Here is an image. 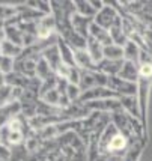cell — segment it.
I'll list each match as a JSON object with an SVG mask.
<instances>
[{"label": "cell", "mask_w": 152, "mask_h": 161, "mask_svg": "<svg viewBox=\"0 0 152 161\" xmlns=\"http://www.w3.org/2000/svg\"><path fill=\"white\" fill-rule=\"evenodd\" d=\"M119 99V97L116 92L110 91L109 87H93V89H89L82 93L80 99L77 101L76 104H86V103H90V101H99V99Z\"/></svg>", "instance_id": "cell-2"}, {"label": "cell", "mask_w": 152, "mask_h": 161, "mask_svg": "<svg viewBox=\"0 0 152 161\" xmlns=\"http://www.w3.org/2000/svg\"><path fill=\"white\" fill-rule=\"evenodd\" d=\"M104 59H109V60H125L124 47H119V45H115V44L104 47Z\"/></svg>", "instance_id": "cell-21"}, {"label": "cell", "mask_w": 152, "mask_h": 161, "mask_svg": "<svg viewBox=\"0 0 152 161\" xmlns=\"http://www.w3.org/2000/svg\"><path fill=\"white\" fill-rule=\"evenodd\" d=\"M23 47L20 45H15L12 42H9L8 39L0 44V54H3V56H8V57H12V59H17V57L20 56L21 53H23Z\"/></svg>", "instance_id": "cell-18"}, {"label": "cell", "mask_w": 152, "mask_h": 161, "mask_svg": "<svg viewBox=\"0 0 152 161\" xmlns=\"http://www.w3.org/2000/svg\"><path fill=\"white\" fill-rule=\"evenodd\" d=\"M76 6V14L87 17V18H95L97 17V11L93 9V6L90 5V2H84V0H76L74 2Z\"/></svg>", "instance_id": "cell-19"}, {"label": "cell", "mask_w": 152, "mask_h": 161, "mask_svg": "<svg viewBox=\"0 0 152 161\" xmlns=\"http://www.w3.org/2000/svg\"><path fill=\"white\" fill-rule=\"evenodd\" d=\"M74 59H76V65L78 69L98 71V65L92 60V57L89 56L86 50H74Z\"/></svg>", "instance_id": "cell-7"}, {"label": "cell", "mask_w": 152, "mask_h": 161, "mask_svg": "<svg viewBox=\"0 0 152 161\" xmlns=\"http://www.w3.org/2000/svg\"><path fill=\"white\" fill-rule=\"evenodd\" d=\"M107 87L110 91L116 92L119 97H136L137 95V83H130L127 80L116 77H109Z\"/></svg>", "instance_id": "cell-3"}, {"label": "cell", "mask_w": 152, "mask_h": 161, "mask_svg": "<svg viewBox=\"0 0 152 161\" xmlns=\"http://www.w3.org/2000/svg\"><path fill=\"white\" fill-rule=\"evenodd\" d=\"M51 75H54V72L51 69V66L48 65V62L44 59V57H39L36 60V77L39 78L41 81L50 78Z\"/></svg>", "instance_id": "cell-20"}, {"label": "cell", "mask_w": 152, "mask_h": 161, "mask_svg": "<svg viewBox=\"0 0 152 161\" xmlns=\"http://www.w3.org/2000/svg\"><path fill=\"white\" fill-rule=\"evenodd\" d=\"M95 161H121V158H116V157H107V155H99Z\"/></svg>", "instance_id": "cell-28"}, {"label": "cell", "mask_w": 152, "mask_h": 161, "mask_svg": "<svg viewBox=\"0 0 152 161\" xmlns=\"http://www.w3.org/2000/svg\"><path fill=\"white\" fill-rule=\"evenodd\" d=\"M125 60H109V59H103L101 62L98 63V71L103 72L109 77H116L119 75V72L124 66Z\"/></svg>", "instance_id": "cell-8"}, {"label": "cell", "mask_w": 152, "mask_h": 161, "mask_svg": "<svg viewBox=\"0 0 152 161\" xmlns=\"http://www.w3.org/2000/svg\"><path fill=\"white\" fill-rule=\"evenodd\" d=\"M119 101H121L122 108H124L130 116L142 120V113H140V104H138L137 95H136V97H121Z\"/></svg>", "instance_id": "cell-9"}, {"label": "cell", "mask_w": 152, "mask_h": 161, "mask_svg": "<svg viewBox=\"0 0 152 161\" xmlns=\"http://www.w3.org/2000/svg\"><path fill=\"white\" fill-rule=\"evenodd\" d=\"M86 51L89 53V56L92 57V60L97 63V65L104 59V45H101L92 36H89L86 39Z\"/></svg>", "instance_id": "cell-13"}, {"label": "cell", "mask_w": 152, "mask_h": 161, "mask_svg": "<svg viewBox=\"0 0 152 161\" xmlns=\"http://www.w3.org/2000/svg\"><path fill=\"white\" fill-rule=\"evenodd\" d=\"M89 36L95 38L101 45H104V47H107V45H111V44H113L111 36H110V32H109V30H105V29H103L101 26H98L95 21L90 24V27H89Z\"/></svg>", "instance_id": "cell-11"}, {"label": "cell", "mask_w": 152, "mask_h": 161, "mask_svg": "<svg viewBox=\"0 0 152 161\" xmlns=\"http://www.w3.org/2000/svg\"><path fill=\"white\" fill-rule=\"evenodd\" d=\"M14 66H15V59L0 54V71H2L5 75L14 72Z\"/></svg>", "instance_id": "cell-23"}, {"label": "cell", "mask_w": 152, "mask_h": 161, "mask_svg": "<svg viewBox=\"0 0 152 161\" xmlns=\"http://www.w3.org/2000/svg\"><path fill=\"white\" fill-rule=\"evenodd\" d=\"M0 140H2V128H0Z\"/></svg>", "instance_id": "cell-31"}, {"label": "cell", "mask_w": 152, "mask_h": 161, "mask_svg": "<svg viewBox=\"0 0 152 161\" xmlns=\"http://www.w3.org/2000/svg\"><path fill=\"white\" fill-rule=\"evenodd\" d=\"M71 23H72L74 32L77 35H80L84 39L89 38V27L90 24L93 23V18H87V17H83V15L74 14L72 18H71Z\"/></svg>", "instance_id": "cell-6"}, {"label": "cell", "mask_w": 152, "mask_h": 161, "mask_svg": "<svg viewBox=\"0 0 152 161\" xmlns=\"http://www.w3.org/2000/svg\"><path fill=\"white\" fill-rule=\"evenodd\" d=\"M5 84H6V75L0 71V87H2V86H5Z\"/></svg>", "instance_id": "cell-29"}, {"label": "cell", "mask_w": 152, "mask_h": 161, "mask_svg": "<svg viewBox=\"0 0 152 161\" xmlns=\"http://www.w3.org/2000/svg\"><path fill=\"white\" fill-rule=\"evenodd\" d=\"M109 84V75H105L99 71H84L80 69V83L78 87L82 93L93 87H107Z\"/></svg>", "instance_id": "cell-1"}, {"label": "cell", "mask_w": 152, "mask_h": 161, "mask_svg": "<svg viewBox=\"0 0 152 161\" xmlns=\"http://www.w3.org/2000/svg\"><path fill=\"white\" fill-rule=\"evenodd\" d=\"M20 113H21L20 101L18 103H9V104L0 107V128L9 125Z\"/></svg>", "instance_id": "cell-5"}, {"label": "cell", "mask_w": 152, "mask_h": 161, "mask_svg": "<svg viewBox=\"0 0 152 161\" xmlns=\"http://www.w3.org/2000/svg\"><path fill=\"white\" fill-rule=\"evenodd\" d=\"M0 27H3V23H2V21H0Z\"/></svg>", "instance_id": "cell-32"}, {"label": "cell", "mask_w": 152, "mask_h": 161, "mask_svg": "<svg viewBox=\"0 0 152 161\" xmlns=\"http://www.w3.org/2000/svg\"><path fill=\"white\" fill-rule=\"evenodd\" d=\"M14 17H17V9L14 5H0V21L3 24Z\"/></svg>", "instance_id": "cell-22"}, {"label": "cell", "mask_w": 152, "mask_h": 161, "mask_svg": "<svg viewBox=\"0 0 152 161\" xmlns=\"http://www.w3.org/2000/svg\"><path fill=\"white\" fill-rule=\"evenodd\" d=\"M3 29H5V35H6L8 41L24 48V42H23V36L24 35L18 29V26H3Z\"/></svg>", "instance_id": "cell-17"}, {"label": "cell", "mask_w": 152, "mask_h": 161, "mask_svg": "<svg viewBox=\"0 0 152 161\" xmlns=\"http://www.w3.org/2000/svg\"><path fill=\"white\" fill-rule=\"evenodd\" d=\"M11 158H12V149L0 143V161H9Z\"/></svg>", "instance_id": "cell-27"}, {"label": "cell", "mask_w": 152, "mask_h": 161, "mask_svg": "<svg viewBox=\"0 0 152 161\" xmlns=\"http://www.w3.org/2000/svg\"><path fill=\"white\" fill-rule=\"evenodd\" d=\"M119 17H121V15L118 14V11L111 6L110 3L105 2L104 8L97 14V17L93 18V21L97 23L98 26H101L103 29H105V30H110V27L116 23V20H118Z\"/></svg>", "instance_id": "cell-4"}, {"label": "cell", "mask_w": 152, "mask_h": 161, "mask_svg": "<svg viewBox=\"0 0 152 161\" xmlns=\"http://www.w3.org/2000/svg\"><path fill=\"white\" fill-rule=\"evenodd\" d=\"M44 103H47V104L50 105H54V107H60V93H59V91L57 89H53V91H50L48 93H45L42 98Z\"/></svg>", "instance_id": "cell-24"}, {"label": "cell", "mask_w": 152, "mask_h": 161, "mask_svg": "<svg viewBox=\"0 0 152 161\" xmlns=\"http://www.w3.org/2000/svg\"><path fill=\"white\" fill-rule=\"evenodd\" d=\"M138 69H140V65L134 62H130V60H125L124 66L119 72V78L122 80H127L130 83H137L138 81Z\"/></svg>", "instance_id": "cell-10"}, {"label": "cell", "mask_w": 152, "mask_h": 161, "mask_svg": "<svg viewBox=\"0 0 152 161\" xmlns=\"http://www.w3.org/2000/svg\"><path fill=\"white\" fill-rule=\"evenodd\" d=\"M56 45H57V48H59V53H60V57H62V62L65 63V65H68L69 68H77L76 59H74V50L71 48L60 36H59V39L56 42Z\"/></svg>", "instance_id": "cell-12"}, {"label": "cell", "mask_w": 152, "mask_h": 161, "mask_svg": "<svg viewBox=\"0 0 152 161\" xmlns=\"http://www.w3.org/2000/svg\"><path fill=\"white\" fill-rule=\"evenodd\" d=\"M140 53L142 48L138 47L137 44H134L132 41H128L124 45V59L125 60H130V62L138 63L140 65Z\"/></svg>", "instance_id": "cell-16"}, {"label": "cell", "mask_w": 152, "mask_h": 161, "mask_svg": "<svg viewBox=\"0 0 152 161\" xmlns=\"http://www.w3.org/2000/svg\"><path fill=\"white\" fill-rule=\"evenodd\" d=\"M66 97H68V99L72 103V104H76L77 101L80 99V97H82V91H80V87H78L77 84H68Z\"/></svg>", "instance_id": "cell-26"}, {"label": "cell", "mask_w": 152, "mask_h": 161, "mask_svg": "<svg viewBox=\"0 0 152 161\" xmlns=\"http://www.w3.org/2000/svg\"><path fill=\"white\" fill-rule=\"evenodd\" d=\"M42 57L48 62V65L51 66V69H53L54 74L57 72L59 66L63 63L62 57H60V53H59V48H57V45H51V47H48V48L42 53Z\"/></svg>", "instance_id": "cell-15"}, {"label": "cell", "mask_w": 152, "mask_h": 161, "mask_svg": "<svg viewBox=\"0 0 152 161\" xmlns=\"http://www.w3.org/2000/svg\"><path fill=\"white\" fill-rule=\"evenodd\" d=\"M110 36H111V41L115 45H119V47H124L125 44L128 42V38L124 33V29H122V17H119L116 23L110 27Z\"/></svg>", "instance_id": "cell-14"}, {"label": "cell", "mask_w": 152, "mask_h": 161, "mask_svg": "<svg viewBox=\"0 0 152 161\" xmlns=\"http://www.w3.org/2000/svg\"><path fill=\"white\" fill-rule=\"evenodd\" d=\"M6 39V35H5V29L3 27H0V44Z\"/></svg>", "instance_id": "cell-30"}, {"label": "cell", "mask_w": 152, "mask_h": 161, "mask_svg": "<svg viewBox=\"0 0 152 161\" xmlns=\"http://www.w3.org/2000/svg\"><path fill=\"white\" fill-rule=\"evenodd\" d=\"M12 91H14V87L9 86V84H5V86L0 87V107L12 103V101H11V98H12Z\"/></svg>", "instance_id": "cell-25"}]
</instances>
